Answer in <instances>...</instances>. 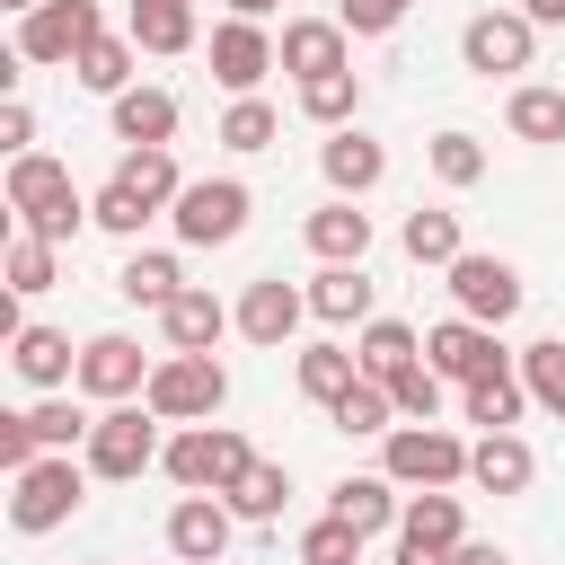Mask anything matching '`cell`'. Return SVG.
Wrapping results in <instances>:
<instances>
[{"mask_svg": "<svg viewBox=\"0 0 565 565\" xmlns=\"http://www.w3.org/2000/svg\"><path fill=\"white\" fill-rule=\"evenodd\" d=\"M9 212H18V230H26V238H44V247H62V238H79V230H88V203H79L71 168H62V159H44V150L9 159Z\"/></svg>", "mask_w": 565, "mask_h": 565, "instance_id": "obj_1", "label": "cell"}, {"mask_svg": "<svg viewBox=\"0 0 565 565\" xmlns=\"http://www.w3.org/2000/svg\"><path fill=\"white\" fill-rule=\"evenodd\" d=\"M380 477L406 494H450V486H468V441L450 424H397V433H380Z\"/></svg>", "mask_w": 565, "mask_h": 565, "instance_id": "obj_2", "label": "cell"}, {"mask_svg": "<svg viewBox=\"0 0 565 565\" xmlns=\"http://www.w3.org/2000/svg\"><path fill=\"white\" fill-rule=\"evenodd\" d=\"M159 468H168L185 494H230V486L256 468V450H247L238 424H177L168 450H159Z\"/></svg>", "mask_w": 565, "mask_h": 565, "instance_id": "obj_3", "label": "cell"}, {"mask_svg": "<svg viewBox=\"0 0 565 565\" xmlns=\"http://www.w3.org/2000/svg\"><path fill=\"white\" fill-rule=\"evenodd\" d=\"M79 503H88V459H71V450H44L35 468L9 477V530H18V539L62 530Z\"/></svg>", "mask_w": 565, "mask_h": 565, "instance_id": "obj_4", "label": "cell"}, {"mask_svg": "<svg viewBox=\"0 0 565 565\" xmlns=\"http://www.w3.org/2000/svg\"><path fill=\"white\" fill-rule=\"evenodd\" d=\"M141 406H150L159 424H212V415L230 406V371H221L212 353H168V362L150 371Z\"/></svg>", "mask_w": 565, "mask_h": 565, "instance_id": "obj_5", "label": "cell"}, {"mask_svg": "<svg viewBox=\"0 0 565 565\" xmlns=\"http://www.w3.org/2000/svg\"><path fill=\"white\" fill-rule=\"evenodd\" d=\"M159 415L150 406H106L97 415V433H88V477H106V486H124V477H141V468H159Z\"/></svg>", "mask_w": 565, "mask_h": 565, "instance_id": "obj_6", "label": "cell"}, {"mask_svg": "<svg viewBox=\"0 0 565 565\" xmlns=\"http://www.w3.org/2000/svg\"><path fill=\"white\" fill-rule=\"evenodd\" d=\"M247 212H256V194H247L238 177H194V185L168 203V221H177L185 247H230V238L247 230Z\"/></svg>", "mask_w": 565, "mask_h": 565, "instance_id": "obj_7", "label": "cell"}, {"mask_svg": "<svg viewBox=\"0 0 565 565\" xmlns=\"http://www.w3.org/2000/svg\"><path fill=\"white\" fill-rule=\"evenodd\" d=\"M450 300H459V318H477V327H503V318H521V300H530V282H521V265L512 256H459L450 274Z\"/></svg>", "mask_w": 565, "mask_h": 565, "instance_id": "obj_8", "label": "cell"}, {"mask_svg": "<svg viewBox=\"0 0 565 565\" xmlns=\"http://www.w3.org/2000/svg\"><path fill=\"white\" fill-rule=\"evenodd\" d=\"M530 53H539V26H530L521 9H477V18L459 26V62H468L477 79H512V71H530Z\"/></svg>", "mask_w": 565, "mask_h": 565, "instance_id": "obj_9", "label": "cell"}, {"mask_svg": "<svg viewBox=\"0 0 565 565\" xmlns=\"http://www.w3.org/2000/svg\"><path fill=\"white\" fill-rule=\"evenodd\" d=\"M106 35L97 0H44L35 18H18V62H79Z\"/></svg>", "mask_w": 565, "mask_h": 565, "instance_id": "obj_10", "label": "cell"}, {"mask_svg": "<svg viewBox=\"0 0 565 565\" xmlns=\"http://www.w3.org/2000/svg\"><path fill=\"white\" fill-rule=\"evenodd\" d=\"M424 362L441 371V380H494V371H512L521 353H503L494 344V327H477V318H441V327H424Z\"/></svg>", "mask_w": 565, "mask_h": 565, "instance_id": "obj_11", "label": "cell"}, {"mask_svg": "<svg viewBox=\"0 0 565 565\" xmlns=\"http://www.w3.org/2000/svg\"><path fill=\"white\" fill-rule=\"evenodd\" d=\"M150 371H159V362H141V344L115 335V327L79 344V397H97V406H132V397L150 388Z\"/></svg>", "mask_w": 565, "mask_h": 565, "instance_id": "obj_12", "label": "cell"}, {"mask_svg": "<svg viewBox=\"0 0 565 565\" xmlns=\"http://www.w3.org/2000/svg\"><path fill=\"white\" fill-rule=\"evenodd\" d=\"M300 318H309V291L282 282V274H256V282L238 291V335L265 344V353H282V344L300 335Z\"/></svg>", "mask_w": 565, "mask_h": 565, "instance_id": "obj_13", "label": "cell"}, {"mask_svg": "<svg viewBox=\"0 0 565 565\" xmlns=\"http://www.w3.org/2000/svg\"><path fill=\"white\" fill-rule=\"evenodd\" d=\"M274 62H282V53H274V35H265L256 18H221V26H212V79H221L230 97H256Z\"/></svg>", "mask_w": 565, "mask_h": 565, "instance_id": "obj_14", "label": "cell"}, {"mask_svg": "<svg viewBox=\"0 0 565 565\" xmlns=\"http://www.w3.org/2000/svg\"><path fill=\"white\" fill-rule=\"evenodd\" d=\"M230 530H238V512H230L221 494H177V512H168V556H177V565H221V556H230Z\"/></svg>", "mask_w": 565, "mask_h": 565, "instance_id": "obj_15", "label": "cell"}, {"mask_svg": "<svg viewBox=\"0 0 565 565\" xmlns=\"http://www.w3.org/2000/svg\"><path fill=\"white\" fill-rule=\"evenodd\" d=\"M274 53H282V71H291V79H327V71H353V35H344L335 18H282Z\"/></svg>", "mask_w": 565, "mask_h": 565, "instance_id": "obj_16", "label": "cell"}, {"mask_svg": "<svg viewBox=\"0 0 565 565\" xmlns=\"http://www.w3.org/2000/svg\"><path fill=\"white\" fill-rule=\"evenodd\" d=\"M318 177L335 185V203H362V194L388 177V150H380L362 124H344V132H327V141H318Z\"/></svg>", "mask_w": 565, "mask_h": 565, "instance_id": "obj_17", "label": "cell"}, {"mask_svg": "<svg viewBox=\"0 0 565 565\" xmlns=\"http://www.w3.org/2000/svg\"><path fill=\"white\" fill-rule=\"evenodd\" d=\"M230 327H238V309H230V300H212L203 282H185V291L159 309V335H168V353H212Z\"/></svg>", "mask_w": 565, "mask_h": 565, "instance_id": "obj_18", "label": "cell"}, {"mask_svg": "<svg viewBox=\"0 0 565 565\" xmlns=\"http://www.w3.org/2000/svg\"><path fill=\"white\" fill-rule=\"evenodd\" d=\"M9 371H18L26 388H44V397L79 388V353H71L62 327H18V335H9Z\"/></svg>", "mask_w": 565, "mask_h": 565, "instance_id": "obj_19", "label": "cell"}, {"mask_svg": "<svg viewBox=\"0 0 565 565\" xmlns=\"http://www.w3.org/2000/svg\"><path fill=\"white\" fill-rule=\"evenodd\" d=\"M530 477H539V459H530L521 433H477L468 441V486L477 494H530Z\"/></svg>", "mask_w": 565, "mask_h": 565, "instance_id": "obj_20", "label": "cell"}, {"mask_svg": "<svg viewBox=\"0 0 565 565\" xmlns=\"http://www.w3.org/2000/svg\"><path fill=\"white\" fill-rule=\"evenodd\" d=\"M300 238H309L318 265H362V256H371V212H362V203H318V212L300 221Z\"/></svg>", "mask_w": 565, "mask_h": 565, "instance_id": "obj_21", "label": "cell"}, {"mask_svg": "<svg viewBox=\"0 0 565 565\" xmlns=\"http://www.w3.org/2000/svg\"><path fill=\"white\" fill-rule=\"evenodd\" d=\"M309 318H327V327H371L380 309H371V274L362 265H318L309 274Z\"/></svg>", "mask_w": 565, "mask_h": 565, "instance_id": "obj_22", "label": "cell"}, {"mask_svg": "<svg viewBox=\"0 0 565 565\" xmlns=\"http://www.w3.org/2000/svg\"><path fill=\"white\" fill-rule=\"evenodd\" d=\"M115 141L124 150H168L177 141V97L168 88H124L115 97Z\"/></svg>", "mask_w": 565, "mask_h": 565, "instance_id": "obj_23", "label": "cell"}, {"mask_svg": "<svg viewBox=\"0 0 565 565\" xmlns=\"http://www.w3.org/2000/svg\"><path fill=\"white\" fill-rule=\"evenodd\" d=\"M353 362H362V380H380V388H388L397 371H415V362H424V335H415L406 318H371V327L353 335Z\"/></svg>", "mask_w": 565, "mask_h": 565, "instance_id": "obj_24", "label": "cell"}, {"mask_svg": "<svg viewBox=\"0 0 565 565\" xmlns=\"http://www.w3.org/2000/svg\"><path fill=\"white\" fill-rule=\"evenodd\" d=\"M327 512H335V521H353L362 539H380V530H397V521H406V503H397V486H388V477H335Z\"/></svg>", "mask_w": 565, "mask_h": 565, "instance_id": "obj_25", "label": "cell"}, {"mask_svg": "<svg viewBox=\"0 0 565 565\" xmlns=\"http://www.w3.org/2000/svg\"><path fill=\"white\" fill-rule=\"evenodd\" d=\"M124 35L141 53H194V0H132L124 9Z\"/></svg>", "mask_w": 565, "mask_h": 565, "instance_id": "obj_26", "label": "cell"}, {"mask_svg": "<svg viewBox=\"0 0 565 565\" xmlns=\"http://www.w3.org/2000/svg\"><path fill=\"white\" fill-rule=\"evenodd\" d=\"M115 291H124L132 309H168V300L185 291V274H177V256H168V247H132V256L115 265Z\"/></svg>", "mask_w": 565, "mask_h": 565, "instance_id": "obj_27", "label": "cell"}, {"mask_svg": "<svg viewBox=\"0 0 565 565\" xmlns=\"http://www.w3.org/2000/svg\"><path fill=\"white\" fill-rule=\"evenodd\" d=\"M132 53H141L132 35H97V44H88V53L71 62V79H79L88 97H106V106H115V97L132 88Z\"/></svg>", "mask_w": 565, "mask_h": 565, "instance_id": "obj_28", "label": "cell"}, {"mask_svg": "<svg viewBox=\"0 0 565 565\" xmlns=\"http://www.w3.org/2000/svg\"><path fill=\"white\" fill-rule=\"evenodd\" d=\"M397 247L415 256V265H459L468 247H459V212H441V203H424V212H406V230H397Z\"/></svg>", "mask_w": 565, "mask_h": 565, "instance_id": "obj_29", "label": "cell"}, {"mask_svg": "<svg viewBox=\"0 0 565 565\" xmlns=\"http://www.w3.org/2000/svg\"><path fill=\"white\" fill-rule=\"evenodd\" d=\"M291 371H300V397H309V406H335V397L362 380L353 344H300V362H291Z\"/></svg>", "mask_w": 565, "mask_h": 565, "instance_id": "obj_30", "label": "cell"}, {"mask_svg": "<svg viewBox=\"0 0 565 565\" xmlns=\"http://www.w3.org/2000/svg\"><path fill=\"white\" fill-rule=\"evenodd\" d=\"M397 539H415V547H459L468 539V512H459V494H406V521H397Z\"/></svg>", "mask_w": 565, "mask_h": 565, "instance_id": "obj_31", "label": "cell"}, {"mask_svg": "<svg viewBox=\"0 0 565 565\" xmlns=\"http://www.w3.org/2000/svg\"><path fill=\"white\" fill-rule=\"evenodd\" d=\"M521 415H530L521 362H512V371H494V380H468V424H486V433H512Z\"/></svg>", "mask_w": 565, "mask_h": 565, "instance_id": "obj_32", "label": "cell"}, {"mask_svg": "<svg viewBox=\"0 0 565 565\" xmlns=\"http://www.w3.org/2000/svg\"><path fill=\"white\" fill-rule=\"evenodd\" d=\"M503 124H512V141H565V88H512V106H503Z\"/></svg>", "mask_w": 565, "mask_h": 565, "instance_id": "obj_33", "label": "cell"}, {"mask_svg": "<svg viewBox=\"0 0 565 565\" xmlns=\"http://www.w3.org/2000/svg\"><path fill=\"white\" fill-rule=\"evenodd\" d=\"M300 115H309V124H327V132H344V124L362 115V71H327V79H300Z\"/></svg>", "mask_w": 565, "mask_h": 565, "instance_id": "obj_34", "label": "cell"}, {"mask_svg": "<svg viewBox=\"0 0 565 565\" xmlns=\"http://www.w3.org/2000/svg\"><path fill=\"white\" fill-rule=\"evenodd\" d=\"M115 185H132V194L159 212V203H177L194 177H177V159H168V150H124V159H115Z\"/></svg>", "mask_w": 565, "mask_h": 565, "instance_id": "obj_35", "label": "cell"}, {"mask_svg": "<svg viewBox=\"0 0 565 565\" xmlns=\"http://www.w3.org/2000/svg\"><path fill=\"white\" fill-rule=\"evenodd\" d=\"M327 424H335V433H397V397H388L380 380H353V388L327 406Z\"/></svg>", "mask_w": 565, "mask_h": 565, "instance_id": "obj_36", "label": "cell"}, {"mask_svg": "<svg viewBox=\"0 0 565 565\" xmlns=\"http://www.w3.org/2000/svg\"><path fill=\"white\" fill-rule=\"evenodd\" d=\"M521 388H530V406L565 415V335H539V344H521Z\"/></svg>", "mask_w": 565, "mask_h": 565, "instance_id": "obj_37", "label": "cell"}, {"mask_svg": "<svg viewBox=\"0 0 565 565\" xmlns=\"http://www.w3.org/2000/svg\"><path fill=\"white\" fill-rule=\"evenodd\" d=\"M0 274H9V291H18V300H35V291H53V282H62V247H44V238H26V230H18Z\"/></svg>", "mask_w": 565, "mask_h": 565, "instance_id": "obj_38", "label": "cell"}, {"mask_svg": "<svg viewBox=\"0 0 565 565\" xmlns=\"http://www.w3.org/2000/svg\"><path fill=\"white\" fill-rule=\"evenodd\" d=\"M26 424H35V441H44V450H88V433H97V415H79L71 397H35V406H26Z\"/></svg>", "mask_w": 565, "mask_h": 565, "instance_id": "obj_39", "label": "cell"}, {"mask_svg": "<svg viewBox=\"0 0 565 565\" xmlns=\"http://www.w3.org/2000/svg\"><path fill=\"white\" fill-rule=\"evenodd\" d=\"M282 494H291V477H282L274 459H256V468H247V477H238L221 503H230L238 521H274V512H282Z\"/></svg>", "mask_w": 565, "mask_h": 565, "instance_id": "obj_40", "label": "cell"}, {"mask_svg": "<svg viewBox=\"0 0 565 565\" xmlns=\"http://www.w3.org/2000/svg\"><path fill=\"white\" fill-rule=\"evenodd\" d=\"M274 132H282V115H274L265 97H230V115H221V150H274Z\"/></svg>", "mask_w": 565, "mask_h": 565, "instance_id": "obj_41", "label": "cell"}, {"mask_svg": "<svg viewBox=\"0 0 565 565\" xmlns=\"http://www.w3.org/2000/svg\"><path fill=\"white\" fill-rule=\"evenodd\" d=\"M424 159H433L441 185H477V177H486V141H477V132H433Z\"/></svg>", "mask_w": 565, "mask_h": 565, "instance_id": "obj_42", "label": "cell"}, {"mask_svg": "<svg viewBox=\"0 0 565 565\" xmlns=\"http://www.w3.org/2000/svg\"><path fill=\"white\" fill-rule=\"evenodd\" d=\"M88 221H97V230H115V238H141V221H150V203H141L132 185H115V177H106V185L88 194Z\"/></svg>", "mask_w": 565, "mask_h": 565, "instance_id": "obj_43", "label": "cell"}, {"mask_svg": "<svg viewBox=\"0 0 565 565\" xmlns=\"http://www.w3.org/2000/svg\"><path fill=\"white\" fill-rule=\"evenodd\" d=\"M353 556H362V530H353V521L327 512V521L300 530V565H353Z\"/></svg>", "mask_w": 565, "mask_h": 565, "instance_id": "obj_44", "label": "cell"}, {"mask_svg": "<svg viewBox=\"0 0 565 565\" xmlns=\"http://www.w3.org/2000/svg\"><path fill=\"white\" fill-rule=\"evenodd\" d=\"M388 397H397V415H406V424H433V415H441V371H433V362H415V371H397V380H388Z\"/></svg>", "mask_w": 565, "mask_h": 565, "instance_id": "obj_45", "label": "cell"}, {"mask_svg": "<svg viewBox=\"0 0 565 565\" xmlns=\"http://www.w3.org/2000/svg\"><path fill=\"white\" fill-rule=\"evenodd\" d=\"M406 9H415V0H335V26H344V35H388Z\"/></svg>", "mask_w": 565, "mask_h": 565, "instance_id": "obj_46", "label": "cell"}, {"mask_svg": "<svg viewBox=\"0 0 565 565\" xmlns=\"http://www.w3.org/2000/svg\"><path fill=\"white\" fill-rule=\"evenodd\" d=\"M35 459H44L35 424H26V415H0V477H18V468H35Z\"/></svg>", "mask_w": 565, "mask_h": 565, "instance_id": "obj_47", "label": "cell"}, {"mask_svg": "<svg viewBox=\"0 0 565 565\" xmlns=\"http://www.w3.org/2000/svg\"><path fill=\"white\" fill-rule=\"evenodd\" d=\"M0 150H9V159H26V150H35V115H26V97H9V106H0Z\"/></svg>", "mask_w": 565, "mask_h": 565, "instance_id": "obj_48", "label": "cell"}, {"mask_svg": "<svg viewBox=\"0 0 565 565\" xmlns=\"http://www.w3.org/2000/svg\"><path fill=\"white\" fill-rule=\"evenodd\" d=\"M450 565H512V556H503L494 539H459V547H450Z\"/></svg>", "mask_w": 565, "mask_h": 565, "instance_id": "obj_49", "label": "cell"}, {"mask_svg": "<svg viewBox=\"0 0 565 565\" xmlns=\"http://www.w3.org/2000/svg\"><path fill=\"white\" fill-rule=\"evenodd\" d=\"M388 565H450V556H441V547H415V539H397V556H388Z\"/></svg>", "mask_w": 565, "mask_h": 565, "instance_id": "obj_50", "label": "cell"}, {"mask_svg": "<svg viewBox=\"0 0 565 565\" xmlns=\"http://www.w3.org/2000/svg\"><path fill=\"white\" fill-rule=\"evenodd\" d=\"M521 18L530 26H565V0H521Z\"/></svg>", "mask_w": 565, "mask_h": 565, "instance_id": "obj_51", "label": "cell"}, {"mask_svg": "<svg viewBox=\"0 0 565 565\" xmlns=\"http://www.w3.org/2000/svg\"><path fill=\"white\" fill-rule=\"evenodd\" d=\"M0 9H18V18H35V9H44V0H0Z\"/></svg>", "mask_w": 565, "mask_h": 565, "instance_id": "obj_52", "label": "cell"}]
</instances>
